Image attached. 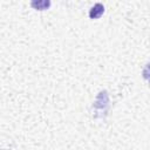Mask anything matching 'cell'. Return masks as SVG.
<instances>
[{
  "label": "cell",
  "mask_w": 150,
  "mask_h": 150,
  "mask_svg": "<svg viewBox=\"0 0 150 150\" xmlns=\"http://www.w3.org/2000/svg\"><path fill=\"white\" fill-rule=\"evenodd\" d=\"M103 13H104V6H103L102 4H100V2H97V4H95V5L89 9V18H90L91 20L98 19V18H101V16L103 15Z\"/></svg>",
  "instance_id": "cell-1"
},
{
  "label": "cell",
  "mask_w": 150,
  "mask_h": 150,
  "mask_svg": "<svg viewBox=\"0 0 150 150\" xmlns=\"http://www.w3.org/2000/svg\"><path fill=\"white\" fill-rule=\"evenodd\" d=\"M50 5H52V2L49 0H38V1L35 0V1L30 2V6L36 11H46L50 7Z\"/></svg>",
  "instance_id": "cell-2"
}]
</instances>
